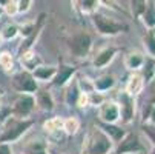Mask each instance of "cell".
I'll use <instances>...</instances> for the list:
<instances>
[{
  "mask_svg": "<svg viewBox=\"0 0 155 154\" xmlns=\"http://www.w3.org/2000/svg\"><path fill=\"white\" fill-rule=\"evenodd\" d=\"M12 85L17 91H23V93H32L37 90L35 80L29 73H18L12 79Z\"/></svg>",
  "mask_w": 155,
  "mask_h": 154,
  "instance_id": "4",
  "label": "cell"
},
{
  "mask_svg": "<svg viewBox=\"0 0 155 154\" xmlns=\"http://www.w3.org/2000/svg\"><path fill=\"white\" fill-rule=\"evenodd\" d=\"M141 63H143V59H141L138 54H135V56L132 54V56L127 59V67H129V68H138Z\"/></svg>",
  "mask_w": 155,
  "mask_h": 154,
  "instance_id": "18",
  "label": "cell"
},
{
  "mask_svg": "<svg viewBox=\"0 0 155 154\" xmlns=\"http://www.w3.org/2000/svg\"><path fill=\"white\" fill-rule=\"evenodd\" d=\"M101 117L106 122H115L118 119V108L114 103H107L101 108Z\"/></svg>",
  "mask_w": 155,
  "mask_h": 154,
  "instance_id": "8",
  "label": "cell"
},
{
  "mask_svg": "<svg viewBox=\"0 0 155 154\" xmlns=\"http://www.w3.org/2000/svg\"><path fill=\"white\" fill-rule=\"evenodd\" d=\"M110 148V142L109 139L101 133V131H95L92 134V139H91V143H89V154H106Z\"/></svg>",
  "mask_w": 155,
  "mask_h": 154,
  "instance_id": "3",
  "label": "cell"
},
{
  "mask_svg": "<svg viewBox=\"0 0 155 154\" xmlns=\"http://www.w3.org/2000/svg\"><path fill=\"white\" fill-rule=\"evenodd\" d=\"M94 23H95V26L98 28V31L101 34H117V33H121V31L127 29V26L109 20L104 15H95L94 17Z\"/></svg>",
  "mask_w": 155,
  "mask_h": 154,
  "instance_id": "2",
  "label": "cell"
},
{
  "mask_svg": "<svg viewBox=\"0 0 155 154\" xmlns=\"http://www.w3.org/2000/svg\"><path fill=\"white\" fill-rule=\"evenodd\" d=\"M72 74H74V68H71V67H63V68H60L58 76H57V79L54 80V83H55V85H63Z\"/></svg>",
  "mask_w": 155,
  "mask_h": 154,
  "instance_id": "11",
  "label": "cell"
},
{
  "mask_svg": "<svg viewBox=\"0 0 155 154\" xmlns=\"http://www.w3.org/2000/svg\"><path fill=\"white\" fill-rule=\"evenodd\" d=\"M150 154H155V149H153V151H152V152H150Z\"/></svg>",
  "mask_w": 155,
  "mask_h": 154,
  "instance_id": "29",
  "label": "cell"
},
{
  "mask_svg": "<svg viewBox=\"0 0 155 154\" xmlns=\"http://www.w3.org/2000/svg\"><path fill=\"white\" fill-rule=\"evenodd\" d=\"M17 5H18V6H17V11H20V12H21V11H26V9H28V6L31 5V2L25 0V2H18Z\"/></svg>",
  "mask_w": 155,
  "mask_h": 154,
  "instance_id": "25",
  "label": "cell"
},
{
  "mask_svg": "<svg viewBox=\"0 0 155 154\" xmlns=\"http://www.w3.org/2000/svg\"><path fill=\"white\" fill-rule=\"evenodd\" d=\"M28 152H29V154H45V151H43V145H40V143L31 145L29 149H28Z\"/></svg>",
  "mask_w": 155,
  "mask_h": 154,
  "instance_id": "21",
  "label": "cell"
},
{
  "mask_svg": "<svg viewBox=\"0 0 155 154\" xmlns=\"http://www.w3.org/2000/svg\"><path fill=\"white\" fill-rule=\"evenodd\" d=\"M141 149V143L138 142V137L134 134H129L117 148V154H126V152H135Z\"/></svg>",
  "mask_w": 155,
  "mask_h": 154,
  "instance_id": "7",
  "label": "cell"
},
{
  "mask_svg": "<svg viewBox=\"0 0 155 154\" xmlns=\"http://www.w3.org/2000/svg\"><path fill=\"white\" fill-rule=\"evenodd\" d=\"M150 117H152V122L155 123V108H153V113H152V116H150Z\"/></svg>",
  "mask_w": 155,
  "mask_h": 154,
  "instance_id": "28",
  "label": "cell"
},
{
  "mask_svg": "<svg viewBox=\"0 0 155 154\" xmlns=\"http://www.w3.org/2000/svg\"><path fill=\"white\" fill-rule=\"evenodd\" d=\"M115 54V50H104V51H101L97 57H95V60H94V65L95 67H103V65H106L110 59H112V56Z\"/></svg>",
  "mask_w": 155,
  "mask_h": 154,
  "instance_id": "10",
  "label": "cell"
},
{
  "mask_svg": "<svg viewBox=\"0 0 155 154\" xmlns=\"http://www.w3.org/2000/svg\"><path fill=\"white\" fill-rule=\"evenodd\" d=\"M144 22L149 26H155V6H153V3H147V8L144 9Z\"/></svg>",
  "mask_w": 155,
  "mask_h": 154,
  "instance_id": "12",
  "label": "cell"
},
{
  "mask_svg": "<svg viewBox=\"0 0 155 154\" xmlns=\"http://www.w3.org/2000/svg\"><path fill=\"white\" fill-rule=\"evenodd\" d=\"M11 63H12V60H11V56L8 53L0 54V65H2L5 70H9L11 68Z\"/></svg>",
  "mask_w": 155,
  "mask_h": 154,
  "instance_id": "19",
  "label": "cell"
},
{
  "mask_svg": "<svg viewBox=\"0 0 155 154\" xmlns=\"http://www.w3.org/2000/svg\"><path fill=\"white\" fill-rule=\"evenodd\" d=\"M101 128H103V129H106V133H107V134H110L115 140H120V139L124 136L123 129H120V128H117V126H112V125L104 123V125H101Z\"/></svg>",
  "mask_w": 155,
  "mask_h": 154,
  "instance_id": "13",
  "label": "cell"
},
{
  "mask_svg": "<svg viewBox=\"0 0 155 154\" xmlns=\"http://www.w3.org/2000/svg\"><path fill=\"white\" fill-rule=\"evenodd\" d=\"M112 85H114V79H112V77H109V76L101 77V79L97 80V83H95V86L98 88V90H101V91L107 90V88H110Z\"/></svg>",
  "mask_w": 155,
  "mask_h": 154,
  "instance_id": "16",
  "label": "cell"
},
{
  "mask_svg": "<svg viewBox=\"0 0 155 154\" xmlns=\"http://www.w3.org/2000/svg\"><path fill=\"white\" fill-rule=\"evenodd\" d=\"M0 14H2V8H0Z\"/></svg>",
  "mask_w": 155,
  "mask_h": 154,
  "instance_id": "30",
  "label": "cell"
},
{
  "mask_svg": "<svg viewBox=\"0 0 155 154\" xmlns=\"http://www.w3.org/2000/svg\"><path fill=\"white\" fill-rule=\"evenodd\" d=\"M69 48L75 56H78V57L84 56L91 48V37L87 34H78V36L72 37L69 40Z\"/></svg>",
  "mask_w": 155,
  "mask_h": 154,
  "instance_id": "5",
  "label": "cell"
},
{
  "mask_svg": "<svg viewBox=\"0 0 155 154\" xmlns=\"http://www.w3.org/2000/svg\"><path fill=\"white\" fill-rule=\"evenodd\" d=\"M144 131L150 136V139H152V140H153V143H155V126H146V128H144Z\"/></svg>",
  "mask_w": 155,
  "mask_h": 154,
  "instance_id": "27",
  "label": "cell"
},
{
  "mask_svg": "<svg viewBox=\"0 0 155 154\" xmlns=\"http://www.w3.org/2000/svg\"><path fill=\"white\" fill-rule=\"evenodd\" d=\"M34 108V99L31 96H21L14 103V113L17 116H28Z\"/></svg>",
  "mask_w": 155,
  "mask_h": 154,
  "instance_id": "6",
  "label": "cell"
},
{
  "mask_svg": "<svg viewBox=\"0 0 155 154\" xmlns=\"http://www.w3.org/2000/svg\"><path fill=\"white\" fill-rule=\"evenodd\" d=\"M129 90L134 91V93H137V91L140 90V79H138V77L132 79V82H130V85H129Z\"/></svg>",
  "mask_w": 155,
  "mask_h": 154,
  "instance_id": "22",
  "label": "cell"
},
{
  "mask_svg": "<svg viewBox=\"0 0 155 154\" xmlns=\"http://www.w3.org/2000/svg\"><path fill=\"white\" fill-rule=\"evenodd\" d=\"M38 103L41 105L43 109H52V100H51L49 94L45 93V91L38 94Z\"/></svg>",
  "mask_w": 155,
  "mask_h": 154,
  "instance_id": "14",
  "label": "cell"
},
{
  "mask_svg": "<svg viewBox=\"0 0 155 154\" xmlns=\"http://www.w3.org/2000/svg\"><path fill=\"white\" fill-rule=\"evenodd\" d=\"M144 42H146V45H147L149 51H150L152 54H155V37H153L152 34H149V36L144 37Z\"/></svg>",
  "mask_w": 155,
  "mask_h": 154,
  "instance_id": "20",
  "label": "cell"
},
{
  "mask_svg": "<svg viewBox=\"0 0 155 154\" xmlns=\"http://www.w3.org/2000/svg\"><path fill=\"white\" fill-rule=\"evenodd\" d=\"M66 129H68V133H75L77 129V120H68L66 122Z\"/></svg>",
  "mask_w": 155,
  "mask_h": 154,
  "instance_id": "23",
  "label": "cell"
},
{
  "mask_svg": "<svg viewBox=\"0 0 155 154\" xmlns=\"http://www.w3.org/2000/svg\"><path fill=\"white\" fill-rule=\"evenodd\" d=\"M34 74H35V77H38V79L48 80L51 76H54V74H55V70H54V68H38Z\"/></svg>",
  "mask_w": 155,
  "mask_h": 154,
  "instance_id": "15",
  "label": "cell"
},
{
  "mask_svg": "<svg viewBox=\"0 0 155 154\" xmlns=\"http://www.w3.org/2000/svg\"><path fill=\"white\" fill-rule=\"evenodd\" d=\"M5 5H6L5 8H6L8 14H14V12L17 11V8H15V5H17V3H15V2H8V3H5Z\"/></svg>",
  "mask_w": 155,
  "mask_h": 154,
  "instance_id": "24",
  "label": "cell"
},
{
  "mask_svg": "<svg viewBox=\"0 0 155 154\" xmlns=\"http://www.w3.org/2000/svg\"><path fill=\"white\" fill-rule=\"evenodd\" d=\"M17 26H14V25H9V26H6L3 31H2V37L3 39H6V40H9V39H12V37H15V34H17Z\"/></svg>",
  "mask_w": 155,
  "mask_h": 154,
  "instance_id": "17",
  "label": "cell"
},
{
  "mask_svg": "<svg viewBox=\"0 0 155 154\" xmlns=\"http://www.w3.org/2000/svg\"><path fill=\"white\" fill-rule=\"evenodd\" d=\"M32 125L31 120H25V122H20V120H8L6 126L3 128V133L0 134V143H8V142H12L15 139H18L25 131Z\"/></svg>",
  "mask_w": 155,
  "mask_h": 154,
  "instance_id": "1",
  "label": "cell"
},
{
  "mask_svg": "<svg viewBox=\"0 0 155 154\" xmlns=\"http://www.w3.org/2000/svg\"><path fill=\"white\" fill-rule=\"evenodd\" d=\"M121 105H123V116H124V120L127 122V120L132 117V111H134L132 99H130L127 94H123V96H121Z\"/></svg>",
  "mask_w": 155,
  "mask_h": 154,
  "instance_id": "9",
  "label": "cell"
},
{
  "mask_svg": "<svg viewBox=\"0 0 155 154\" xmlns=\"http://www.w3.org/2000/svg\"><path fill=\"white\" fill-rule=\"evenodd\" d=\"M0 154H12L11 146L8 143H0Z\"/></svg>",
  "mask_w": 155,
  "mask_h": 154,
  "instance_id": "26",
  "label": "cell"
}]
</instances>
